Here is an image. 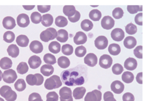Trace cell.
<instances>
[{
	"mask_svg": "<svg viewBox=\"0 0 148 101\" xmlns=\"http://www.w3.org/2000/svg\"><path fill=\"white\" fill-rule=\"evenodd\" d=\"M12 66V61L7 57H4L0 60V67L3 69H10Z\"/></svg>",
	"mask_w": 148,
	"mask_h": 101,
	"instance_id": "28",
	"label": "cell"
},
{
	"mask_svg": "<svg viewBox=\"0 0 148 101\" xmlns=\"http://www.w3.org/2000/svg\"><path fill=\"white\" fill-rule=\"evenodd\" d=\"M61 51L64 55L69 56L72 54L73 52V48L71 45L65 44L62 46Z\"/></svg>",
	"mask_w": 148,
	"mask_h": 101,
	"instance_id": "40",
	"label": "cell"
},
{
	"mask_svg": "<svg viewBox=\"0 0 148 101\" xmlns=\"http://www.w3.org/2000/svg\"><path fill=\"white\" fill-rule=\"evenodd\" d=\"M86 91V90L83 87H76L73 90V96L75 99H80L84 96Z\"/></svg>",
	"mask_w": 148,
	"mask_h": 101,
	"instance_id": "21",
	"label": "cell"
},
{
	"mask_svg": "<svg viewBox=\"0 0 148 101\" xmlns=\"http://www.w3.org/2000/svg\"><path fill=\"white\" fill-rule=\"evenodd\" d=\"M60 101H73V97H71L69 99H66V100H64L60 98Z\"/></svg>",
	"mask_w": 148,
	"mask_h": 101,
	"instance_id": "59",
	"label": "cell"
},
{
	"mask_svg": "<svg viewBox=\"0 0 148 101\" xmlns=\"http://www.w3.org/2000/svg\"><path fill=\"white\" fill-rule=\"evenodd\" d=\"M42 63V60L40 57L36 55H33L29 58L28 64L31 68L36 69L38 68Z\"/></svg>",
	"mask_w": 148,
	"mask_h": 101,
	"instance_id": "17",
	"label": "cell"
},
{
	"mask_svg": "<svg viewBox=\"0 0 148 101\" xmlns=\"http://www.w3.org/2000/svg\"><path fill=\"white\" fill-rule=\"evenodd\" d=\"M55 24L58 27L62 28L67 25L68 20L65 17L62 15H58L56 18Z\"/></svg>",
	"mask_w": 148,
	"mask_h": 101,
	"instance_id": "35",
	"label": "cell"
},
{
	"mask_svg": "<svg viewBox=\"0 0 148 101\" xmlns=\"http://www.w3.org/2000/svg\"><path fill=\"white\" fill-rule=\"evenodd\" d=\"M41 22L44 26L49 27L53 22V17L50 14H45L42 17Z\"/></svg>",
	"mask_w": 148,
	"mask_h": 101,
	"instance_id": "25",
	"label": "cell"
},
{
	"mask_svg": "<svg viewBox=\"0 0 148 101\" xmlns=\"http://www.w3.org/2000/svg\"><path fill=\"white\" fill-rule=\"evenodd\" d=\"M76 10L73 5H65L63 7V13L68 17H73L76 13Z\"/></svg>",
	"mask_w": 148,
	"mask_h": 101,
	"instance_id": "26",
	"label": "cell"
},
{
	"mask_svg": "<svg viewBox=\"0 0 148 101\" xmlns=\"http://www.w3.org/2000/svg\"><path fill=\"white\" fill-rule=\"evenodd\" d=\"M135 22L136 24L139 25H142V13H139L135 15Z\"/></svg>",
	"mask_w": 148,
	"mask_h": 101,
	"instance_id": "55",
	"label": "cell"
},
{
	"mask_svg": "<svg viewBox=\"0 0 148 101\" xmlns=\"http://www.w3.org/2000/svg\"><path fill=\"white\" fill-rule=\"evenodd\" d=\"M43 60L46 64L53 65L56 63V57L51 53H46L43 56Z\"/></svg>",
	"mask_w": 148,
	"mask_h": 101,
	"instance_id": "37",
	"label": "cell"
},
{
	"mask_svg": "<svg viewBox=\"0 0 148 101\" xmlns=\"http://www.w3.org/2000/svg\"><path fill=\"white\" fill-rule=\"evenodd\" d=\"M28 101H43L39 94L33 92L29 95Z\"/></svg>",
	"mask_w": 148,
	"mask_h": 101,
	"instance_id": "49",
	"label": "cell"
},
{
	"mask_svg": "<svg viewBox=\"0 0 148 101\" xmlns=\"http://www.w3.org/2000/svg\"><path fill=\"white\" fill-rule=\"evenodd\" d=\"M28 71V64L25 62H21L17 67V71L18 73L23 75L26 73Z\"/></svg>",
	"mask_w": 148,
	"mask_h": 101,
	"instance_id": "38",
	"label": "cell"
},
{
	"mask_svg": "<svg viewBox=\"0 0 148 101\" xmlns=\"http://www.w3.org/2000/svg\"><path fill=\"white\" fill-rule=\"evenodd\" d=\"M97 56L92 53H88L84 59V62L89 67H94L97 64Z\"/></svg>",
	"mask_w": 148,
	"mask_h": 101,
	"instance_id": "11",
	"label": "cell"
},
{
	"mask_svg": "<svg viewBox=\"0 0 148 101\" xmlns=\"http://www.w3.org/2000/svg\"><path fill=\"white\" fill-rule=\"evenodd\" d=\"M58 95L55 91L49 92L46 95V101H58Z\"/></svg>",
	"mask_w": 148,
	"mask_h": 101,
	"instance_id": "48",
	"label": "cell"
},
{
	"mask_svg": "<svg viewBox=\"0 0 148 101\" xmlns=\"http://www.w3.org/2000/svg\"><path fill=\"white\" fill-rule=\"evenodd\" d=\"M16 41L18 46L21 47H26L29 43V39L27 36L21 34L17 37Z\"/></svg>",
	"mask_w": 148,
	"mask_h": 101,
	"instance_id": "22",
	"label": "cell"
},
{
	"mask_svg": "<svg viewBox=\"0 0 148 101\" xmlns=\"http://www.w3.org/2000/svg\"><path fill=\"white\" fill-rule=\"evenodd\" d=\"M38 10L42 13H45L49 11L50 9V5H38Z\"/></svg>",
	"mask_w": 148,
	"mask_h": 101,
	"instance_id": "53",
	"label": "cell"
},
{
	"mask_svg": "<svg viewBox=\"0 0 148 101\" xmlns=\"http://www.w3.org/2000/svg\"><path fill=\"white\" fill-rule=\"evenodd\" d=\"M59 94L60 96V98L64 100L69 99V98L72 97L71 89L69 87H62L59 91Z\"/></svg>",
	"mask_w": 148,
	"mask_h": 101,
	"instance_id": "19",
	"label": "cell"
},
{
	"mask_svg": "<svg viewBox=\"0 0 148 101\" xmlns=\"http://www.w3.org/2000/svg\"><path fill=\"white\" fill-rule=\"evenodd\" d=\"M61 45L57 41H51L49 45V50L53 53H58L60 52Z\"/></svg>",
	"mask_w": 148,
	"mask_h": 101,
	"instance_id": "30",
	"label": "cell"
},
{
	"mask_svg": "<svg viewBox=\"0 0 148 101\" xmlns=\"http://www.w3.org/2000/svg\"><path fill=\"white\" fill-rule=\"evenodd\" d=\"M54 72V68L51 65L44 64L40 68V72L44 76H49Z\"/></svg>",
	"mask_w": 148,
	"mask_h": 101,
	"instance_id": "27",
	"label": "cell"
},
{
	"mask_svg": "<svg viewBox=\"0 0 148 101\" xmlns=\"http://www.w3.org/2000/svg\"><path fill=\"white\" fill-rule=\"evenodd\" d=\"M36 77V79H37V83L36 84V86H40L41 85L43 82V80H44V78L43 77V76H42L41 74L40 73H35V74Z\"/></svg>",
	"mask_w": 148,
	"mask_h": 101,
	"instance_id": "56",
	"label": "cell"
},
{
	"mask_svg": "<svg viewBox=\"0 0 148 101\" xmlns=\"http://www.w3.org/2000/svg\"><path fill=\"white\" fill-rule=\"evenodd\" d=\"M103 100L104 101H116L114 98L113 94L110 91L105 92L103 94Z\"/></svg>",
	"mask_w": 148,
	"mask_h": 101,
	"instance_id": "51",
	"label": "cell"
},
{
	"mask_svg": "<svg viewBox=\"0 0 148 101\" xmlns=\"http://www.w3.org/2000/svg\"><path fill=\"white\" fill-rule=\"evenodd\" d=\"M2 78L5 83L10 84L15 81L17 78V75L15 71L12 69H8L3 72Z\"/></svg>",
	"mask_w": 148,
	"mask_h": 101,
	"instance_id": "5",
	"label": "cell"
},
{
	"mask_svg": "<svg viewBox=\"0 0 148 101\" xmlns=\"http://www.w3.org/2000/svg\"><path fill=\"white\" fill-rule=\"evenodd\" d=\"M80 26H81V28L83 30H84L86 32H88V31L91 30L92 29L93 24L90 20H89L88 19H86V20H83L81 22Z\"/></svg>",
	"mask_w": 148,
	"mask_h": 101,
	"instance_id": "33",
	"label": "cell"
},
{
	"mask_svg": "<svg viewBox=\"0 0 148 101\" xmlns=\"http://www.w3.org/2000/svg\"><path fill=\"white\" fill-rule=\"evenodd\" d=\"M134 55L138 59H142V46L139 45L134 50Z\"/></svg>",
	"mask_w": 148,
	"mask_h": 101,
	"instance_id": "50",
	"label": "cell"
},
{
	"mask_svg": "<svg viewBox=\"0 0 148 101\" xmlns=\"http://www.w3.org/2000/svg\"><path fill=\"white\" fill-rule=\"evenodd\" d=\"M14 88L18 91H23L26 88V84L24 79H18L14 83Z\"/></svg>",
	"mask_w": 148,
	"mask_h": 101,
	"instance_id": "36",
	"label": "cell"
},
{
	"mask_svg": "<svg viewBox=\"0 0 148 101\" xmlns=\"http://www.w3.org/2000/svg\"><path fill=\"white\" fill-rule=\"evenodd\" d=\"M110 36L115 41H121L124 37V32L121 28L114 29L111 33Z\"/></svg>",
	"mask_w": 148,
	"mask_h": 101,
	"instance_id": "12",
	"label": "cell"
},
{
	"mask_svg": "<svg viewBox=\"0 0 148 101\" xmlns=\"http://www.w3.org/2000/svg\"><path fill=\"white\" fill-rule=\"evenodd\" d=\"M113 60L110 56L108 55H102L99 60V64L101 67L104 69H108L111 67Z\"/></svg>",
	"mask_w": 148,
	"mask_h": 101,
	"instance_id": "7",
	"label": "cell"
},
{
	"mask_svg": "<svg viewBox=\"0 0 148 101\" xmlns=\"http://www.w3.org/2000/svg\"><path fill=\"white\" fill-rule=\"evenodd\" d=\"M108 51L111 55L116 56L120 53L121 48L119 44L113 43L110 44L108 46Z\"/></svg>",
	"mask_w": 148,
	"mask_h": 101,
	"instance_id": "29",
	"label": "cell"
},
{
	"mask_svg": "<svg viewBox=\"0 0 148 101\" xmlns=\"http://www.w3.org/2000/svg\"><path fill=\"white\" fill-rule=\"evenodd\" d=\"M3 38L5 42L8 43H11L14 40L15 34L12 31H7L3 34Z\"/></svg>",
	"mask_w": 148,
	"mask_h": 101,
	"instance_id": "39",
	"label": "cell"
},
{
	"mask_svg": "<svg viewBox=\"0 0 148 101\" xmlns=\"http://www.w3.org/2000/svg\"><path fill=\"white\" fill-rule=\"evenodd\" d=\"M23 7L27 10H31L35 7V5H23Z\"/></svg>",
	"mask_w": 148,
	"mask_h": 101,
	"instance_id": "58",
	"label": "cell"
},
{
	"mask_svg": "<svg viewBox=\"0 0 148 101\" xmlns=\"http://www.w3.org/2000/svg\"><path fill=\"white\" fill-rule=\"evenodd\" d=\"M123 69H123V66L121 64H119V63H116V64H114L112 67V68L113 73L115 75L121 74L123 72Z\"/></svg>",
	"mask_w": 148,
	"mask_h": 101,
	"instance_id": "47",
	"label": "cell"
},
{
	"mask_svg": "<svg viewBox=\"0 0 148 101\" xmlns=\"http://www.w3.org/2000/svg\"><path fill=\"white\" fill-rule=\"evenodd\" d=\"M121 79L124 82L126 83H131L134 79V75L130 71H125L122 74Z\"/></svg>",
	"mask_w": 148,
	"mask_h": 101,
	"instance_id": "32",
	"label": "cell"
},
{
	"mask_svg": "<svg viewBox=\"0 0 148 101\" xmlns=\"http://www.w3.org/2000/svg\"><path fill=\"white\" fill-rule=\"evenodd\" d=\"M62 84L60 76L57 75H53L46 80L44 86L47 90H51L60 87V86H62Z\"/></svg>",
	"mask_w": 148,
	"mask_h": 101,
	"instance_id": "2",
	"label": "cell"
},
{
	"mask_svg": "<svg viewBox=\"0 0 148 101\" xmlns=\"http://www.w3.org/2000/svg\"><path fill=\"white\" fill-rule=\"evenodd\" d=\"M2 25L6 29H12L16 26V21L13 17L7 16L3 19Z\"/></svg>",
	"mask_w": 148,
	"mask_h": 101,
	"instance_id": "16",
	"label": "cell"
},
{
	"mask_svg": "<svg viewBox=\"0 0 148 101\" xmlns=\"http://www.w3.org/2000/svg\"><path fill=\"white\" fill-rule=\"evenodd\" d=\"M136 80L139 84H142V72H139L137 74L136 76Z\"/></svg>",
	"mask_w": 148,
	"mask_h": 101,
	"instance_id": "57",
	"label": "cell"
},
{
	"mask_svg": "<svg viewBox=\"0 0 148 101\" xmlns=\"http://www.w3.org/2000/svg\"><path fill=\"white\" fill-rule=\"evenodd\" d=\"M124 11L120 7H116L112 11V15L116 19H120L123 17Z\"/></svg>",
	"mask_w": 148,
	"mask_h": 101,
	"instance_id": "45",
	"label": "cell"
},
{
	"mask_svg": "<svg viewBox=\"0 0 148 101\" xmlns=\"http://www.w3.org/2000/svg\"><path fill=\"white\" fill-rule=\"evenodd\" d=\"M0 101H5L2 98H0Z\"/></svg>",
	"mask_w": 148,
	"mask_h": 101,
	"instance_id": "61",
	"label": "cell"
},
{
	"mask_svg": "<svg viewBox=\"0 0 148 101\" xmlns=\"http://www.w3.org/2000/svg\"><path fill=\"white\" fill-rule=\"evenodd\" d=\"M87 40L86 34L82 32H78L73 37V41L76 45H81L86 43Z\"/></svg>",
	"mask_w": 148,
	"mask_h": 101,
	"instance_id": "14",
	"label": "cell"
},
{
	"mask_svg": "<svg viewBox=\"0 0 148 101\" xmlns=\"http://www.w3.org/2000/svg\"><path fill=\"white\" fill-rule=\"evenodd\" d=\"M137 61L132 57H129L125 60L124 63V66L125 69L130 71H133L137 67Z\"/></svg>",
	"mask_w": 148,
	"mask_h": 101,
	"instance_id": "18",
	"label": "cell"
},
{
	"mask_svg": "<svg viewBox=\"0 0 148 101\" xmlns=\"http://www.w3.org/2000/svg\"><path fill=\"white\" fill-rule=\"evenodd\" d=\"M135 98L132 94L130 92H126L123 95V101H134Z\"/></svg>",
	"mask_w": 148,
	"mask_h": 101,
	"instance_id": "52",
	"label": "cell"
},
{
	"mask_svg": "<svg viewBox=\"0 0 148 101\" xmlns=\"http://www.w3.org/2000/svg\"><path fill=\"white\" fill-rule=\"evenodd\" d=\"M101 24L102 28L105 29L109 30L114 25V20L109 15H106L103 17L101 20Z\"/></svg>",
	"mask_w": 148,
	"mask_h": 101,
	"instance_id": "9",
	"label": "cell"
},
{
	"mask_svg": "<svg viewBox=\"0 0 148 101\" xmlns=\"http://www.w3.org/2000/svg\"><path fill=\"white\" fill-rule=\"evenodd\" d=\"M136 45V40L134 37H126L124 40V45L127 49H132Z\"/></svg>",
	"mask_w": 148,
	"mask_h": 101,
	"instance_id": "20",
	"label": "cell"
},
{
	"mask_svg": "<svg viewBox=\"0 0 148 101\" xmlns=\"http://www.w3.org/2000/svg\"><path fill=\"white\" fill-rule=\"evenodd\" d=\"M92 7H97L98 6H91Z\"/></svg>",
	"mask_w": 148,
	"mask_h": 101,
	"instance_id": "62",
	"label": "cell"
},
{
	"mask_svg": "<svg viewBox=\"0 0 148 101\" xmlns=\"http://www.w3.org/2000/svg\"><path fill=\"white\" fill-rule=\"evenodd\" d=\"M57 32L53 28H48L40 34V38L42 41L48 42L57 37Z\"/></svg>",
	"mask_w": 148,
	"mask_h": 101,
	"instance_id": "4",
	"label": "cell"
},
{
	"mask_svg": "<svg viewBox=\"0 0 148 101\" xmlns=\"http://www.w3.org/2000/svg\"><path fill=\"white\" fill-rule=\"evenodd\" d=\"M2 71L0 70V81H1V80H2Z\"/></svg>",
	"mask_w": 148,
	"mask_h": 101,
	"instance_id": "60",
	"label": "cell"
},
{
	"mask_svg": "<svg viewBox=\"0 0 148 101\" xmlns=\"http://www.w3.org/2000/svg\"><path fill=\"white\" fill-rule=\"evenodd\" d=\"M80 18V13L76 10V13L75 14V15L72 17H68V20H69V21H71V22H77Z\"/></svg>",
	"mask_w": 148,
	"mask_h": 101,
	"instance_id": "54",
	"label": "cell"
},
{
	"mask_svg": "<svg viewBox=\"0 0 148 101\" xmlns=\"http://www.w3.org/2000/svg\"><path fill=\"white\" fill-rule=\"evenodd\" d=\"M101 12L98 9H93L89 13V17L94 21H98L101 18Z\"/></svg>",
	"mask_w": 148,
	"mask_h": 101,
	"instance_id": "34",
	"label": "cell"
},
{
	"mask_svg": "<svg viewBox=\"0 0 148 101\" xmlns=\"http://www.w3.org/2000/svg\"><path fill=\"white\" fill-rule=\"evenodd\" d=\"M57 41L61 42H65L68 39V33L67 31L65 29H60L57 32Z\"/></svg>",
	"mask_w": 148,
	"mask_h": 101,
	"instance_id": "23",
	"label": "cell"
},
{
	"mask_svg": "<svg viewBox=\"0 0 148 101\" xmlns=\"http://www.w3.org/2000/svg\"><path fill=\"white\" fill-rule=\"evenodd\" d=\"M87 76V68L84 65H79L62 71L61 79L62 83L68 86H81L84 83Z\"/></svg>",
	"mask_w": 148,
	"mask_h": 101,
	"instance_id": "1",
	"label": "cell"
},
{
	"mask_svg": "<svg viewBox=\"0 0 148 101\" xmlns=\"http://www.w3.org/2000/svg\"><path fill=\"white\" fill-rule=\"evenodd\" d=\"M102 98V93L98 90H94L92 91L88 92L85 98L84 101H101Z\"/></svg>",
	"mask_w": 148,
	"mask_h": 101,
	"instance_id": "6",
	"label": "cell"
},
{
	"mask_svg": "<svg viewBox=\"0 0 148 101\" xmlns=\"http://www.w3.org/2000/svg\"><path fill=\"white\" fill-rule=\"evenodd\" d=\"M86 48L84 46H79L75 49V53L76 56L79 57H82L86 55Z\"/></svg>",
	"mask_w": 148,
	"mask_h": 101,
	"instance_id": "43",
	"label": "cell"
},
{
	"mask_svg": "<svg viewBox=\"0 0 148 101\" xmlns=\"http://www.w3.org/2000/svg\"><path fill=\"white\" fill-rule=\"evenodd\" d=\"M17 25L21 28H25L29 24V19L27 14L25 13L20 14L17 17Z\"/></svg>",
	"mask_w": 148,
	"mask_h": 101,
	"instance_id": "10",
	"label": "cell"
},
{
	"mask_svg": "<svg viewBox=\"0 0 148 101\" xmlns=\"http://www.w3.org/2000/svg\"><path fill=\"white\" fill-rule=\"evenodd\" d=\"M29 49L32 52L35 53H40L43 51V46L40 41L38 40H34L30 43Z\"/></svg>",
	"mask_w": 148,
	"mask_h": 101,
	"instance_id": "15",
	"label": "cell"
},
{
	"mask_svg": "<svg viewBox=\"0 0 148 101\" xmlns=\"http://www.w3.org/2000/svg\"><path fill=\"white\" fill-rule=\"evenodd\" d=\"M127 10L130 14H135L139 11H142V6L128 5L127 6Z\"/></svg>",
	"mask_w": 148,
	"mask_h": 101,
	"instance_id": "44",
	"label": "cell"
},
{
	"mask_svg": "<svg viewBox=\"0 0 148 101\" xmlns=\"http://www.w3.org/2000/svg\"><path fill=\"white\" fill-rule=\"evenodd\" d=\"M31 20L32 23L35 24H39L42 21V15L39 13L37 11H34L31 14Z\"/></svg>",
	"mask_w": 148,
	"mask_h": 101,
	"instance_id": "41",
	"label": "cell"
},
{
	"mask_svg": "<svg viewBox=\"0 0 148 101\" xmlns=\"http://www.w3.org/2000/svg\"><path fill=\"white\" fill-rule=\"evenodd\" d=\"M7 52L8 55L13 58L17 57L19 55L18 47L15 44H11L9 45L7 48Z\"/></svg>",
	"mask_w": 148,
	"mask_h": 101,
	"instance_id": "24",
	"label": "cell"
},
{
	"mask_svg": "<svg viewBox=\"0 0 148 101\" xmlns=\"http://www.w3.org/2000/svg\"><path fill=\"white\" fill-rule=\"evenodd\" d=\"M94 45L98 49H104L108 45V40L104 36H99L97 37L94 41Z\"/></svg>",
	"mask_w": 148,
	"mask_h": 101,
	"instance_id": "8",
	"label": "cell"
},
{
	"mask_svg": "<svg viewBox=\"0 0 148 101\" xmlns=\"http://www.w3.org/2000/svg\"><path fill=\"white\" fill-rule=\"evenodd\" d=\"M125 31L128 34H134L137 32V27L132 23H130L126 25Z\"/></svg>",
	"mask_w": 148,
	"mask_h": 101,
	"instance_id": "42",
	"label": "cell"
},
{
	"mask_svg": "<svg viewBox=\"0 0 148 101\" xmlns=\"http://www.w3.org/2000/svg\"><path fill=\"white\" fill-rule=\"evenodd\" d=\"M112 91L117 94H120L124 90V85L119 80H115L113 81L110 85Z\"/></svg>",
	"mask_w": 148,
	"mask_h": 101,
	"instance_id": "13",
	"label": "cell"
},
{
	"mask_svg": "<svg viewBox=\"0 0 148 101\" xmlns=\"http://www.w3.org/2000/svg\"><path fill=\"white\" fill-rule=\"evenodd\" d=\"M26 81L30 86L36 85L37 83V79L35 75L29 74L26 76Z\"/></svg>",
	"mask_w": 148,
	"mask_h": 101,
	"instance_id": "46",
	"label": "cell"
},
{
	"mask_svg": "<svg viewBox=\"0 0 148 101\" xmlns=\"http://www.w3.org/2000/svg\"><path fill=\"white\" fill-rule=\"evenodd\" d=\"M0 95L7 101H15L17 99V94L8 86H3L1 87Z\"/></svg>",
	"mask_w": 148,
	"mask_h": 101,
	"instance_id": "3",
	"label": "cell"
},
{
	"mask_svg": "<svg viewBox=\"0 0 148 101\" xmlns=\"http://www.w3.org/2000/svg\"><path fill=\"white\" fill-rule=\"evenodd\" d=\"M58 65L62 68H66L70 65L69 59L65 56H60L57 60Z\"/></svg>",
	"mask_w": 148,
	"mask_h": 101,
	"instance_id": "31",
	"label": "cell"
}]
</instances>
